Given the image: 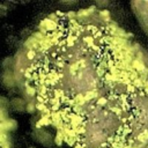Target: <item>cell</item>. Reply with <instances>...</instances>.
I'll return each instance as SVG.
<instances>
[{
    "mask_svg": "<svg viewBox=\"0 0 148 148\" xmlns=\"http://www.w3.org/2000/svg\"><path fill=\"white\" fill-rule=\"evenodd\" d=\"M3 121H5V120H3ZM3 121L0 123V148H7V146H6V143H5V140L2 139V134H1V130H3V127H2Z\"/></svg>",
    "mask_w": 148,
    "mask_h": 148,
    "instance_id": "3",
    "label": "cell"
},
{
    "mask_svg": "<svg viewBox=\"0 0 148 148\" xmlns=\"http://www.w3.org/2000/svg\"><path fill=\"white\" fill-rule=\"evenodd\" d=\"M102 14L42 22L24 44L27 92L71 148H148V56Z\"/></svg>",
    "mask_w": 148,
    "mask_h": 148,
    "instance_id": "1",
    "label": "cell"
},
{
    "mask_svg": "<svg viewBox=\"0 0 148 148\" xmlns=\"http://www.w3.org/2000/svg\"><path fill=\"white\" fill-rule=\"evenodd\" d=\"M7 13H8V8L3 3H0V17H5Z\"/></svg>",
    "mask_w": 148,
    "mask_h": 148,
    "instance_id": "4",
    "label": "cell"
},
{
    "mask_svg": "<svg viewBox=\"0 0 148 148\" xmlns=\"http://www.w3.org/2000/svg\"><path fill=\"white\" fill-rule=\"evenodd\" d=\"M10 104H12V105H15V104H16V106L13 108L15 111H23V109L25 108V103H24V101L21 99V98H20V103H17V98H14Z\"/></svg>",
    "mask_w": 148,
    "mask_h": 148,
    "instance_id": "2",
    "label": "cell"
},
{
    "mask_svg": "<svg viewBox=\"0 0 148 148\" xmlns=\"http://www.w3.org/2000/svg\"><path fill=\"white\" fill-rule=\"evenodd\" d=\"M29 148H36V147H29Z\"/></svg>",
    "mask_w": 148,
    "mask_h": 148,
    "instance_id": "5",
    "label": "cell"
}]
</instances>
